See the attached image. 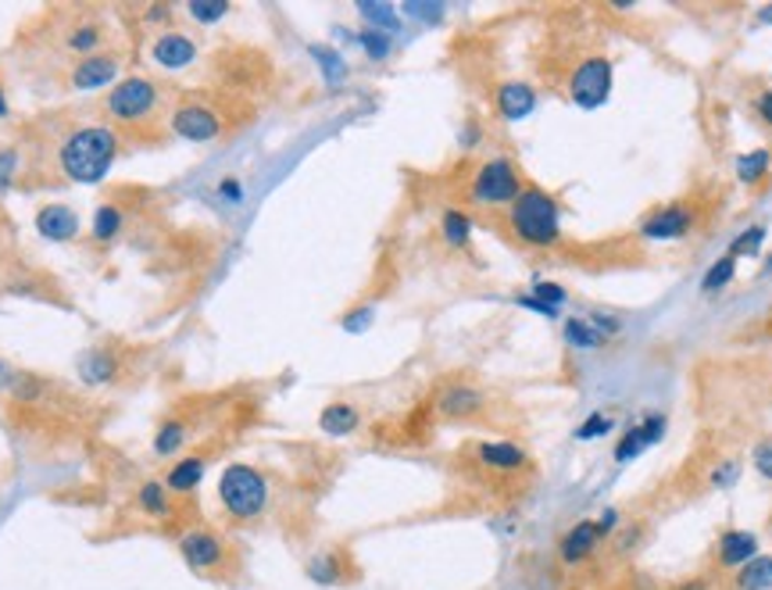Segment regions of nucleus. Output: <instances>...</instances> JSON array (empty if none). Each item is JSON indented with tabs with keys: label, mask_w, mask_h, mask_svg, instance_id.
<instances>
[{
	"label": "nucleus",
	"mask_w": 772,
	"mask_h": 590,
	"mask_svg": "<svg viewBox=\"0 0 772 590\" xmlns=\"http://www.w3.org/2000/svg\"><path fill=\"white\" fill-rule=\"evenodd\" d=\"M737 480H740L737 458H719V466L708 472V486H715V491H729V486H737Z\"/></svg>",
	"instance_id": "obj_37"
},
{
	"label": "nucleus",
	"mask_w": 772,
	"mask_h": 590,
	"mask_svg": "<svg viewBox=\"0 0 772 590\" xmlns=\"http://www.w3.org/2000/svg\"><path fill=\"white\" fill-rule=\"evenodd\" d=\"M508 229L511 237L526 248L547 251L558 248L562 240V204L544 186H522V194L508 208Z\"/></svg>",
	"instance_id": "obj_3"
},
{
	"label": "nucleus",
	"mask_w": 772,
	"mask_h": 590,
	"mask_svg": "<svg viewBox=\"0 0 772 590\" xmlns=\"http://www.w3.org/2000/svg\"><path fill=\"white\" fill-rule=\"evenodd\" d=\"M522 194V172L511 158H491L472 172L469 201L480 208H511V201Z\"/></svg>",
	"instance_id": "obj_6"
},
{
	"label": "nucleus",
	"mask_w": 772,
	"mask_h": 590,
	"mask_svg": "<svg viewBox=\"0 0 772 590\" xmlns=\"http://www.w3.org/2000/svg\"><path fill=\"white\" fill-rule=\"evenodd\" d=\"M665 437V419L662 416H648L643 422H637V426H629L619 444H615V461L619 466H629V461H637L648 447H654Z\"/></svg>",
	"instance_id": "obj_18"
},
{
	"label": "nucleus",
	"mask_w": 772,
	"mask_h": 590,
	"mask_svg": "<svg viewBox=\"0 0 772 590\" xmlns=\"http://www.w3.org/2000/svg\"><path fill=\"white\" fill-rule=\"evenodd\" d=\"M169 130L186 144H212L226 133V115L204 100H183L169 115Z\"/></svg>",
	"instance_id": "obj_8"
},
{
	"label": "nucleus",
	"mask_w": 772,
	"mask_h": 590,
	"mask_svg": "<svg viewBox=\"0 0 772 590\" xmlns=\"http://www.w3.org/2000/svg\"><path fill=\"white\" fill-rule=\"evenodd\" d=\"M125 372V362L114 344H94L80 354V380L89 383V387H111L119 383Z\"/></svg>",
	"instance_id": "obj_13"
},
{
	"label": "nucleus",
	"mask_w": 772,
	"mask_h": 590,
	"mask_svg": "<svg viewBox=\"0 0 772 590\" xmlns=\"http://www.w3.org/2000/svg\"><path fill=\"white\" fill-rule=\"evenodd\" d=\"M208 451H190L183 458H176L169 472H165V486L176 494V497H190L197 494V486L208 477Z\"/></svg>",
	"instance_id": "obj_20"
},
{
	"label": "nucleus",
	"mask_w": 772,
	"mask_h": 590,
	"mask_svg": "<svg viewBox=\"0 0 772 590\" xmlns=\"http://www.w3.org/2000/svg\"><path fill=\"white\" fill-rule=\"evenodd\" d=\"M733 172H737V179H740L744 186H758V183H765L769 172H772V154H769L765 147L740 154L737 165H733Z\"/></svg>",
	"instance_id": "obj_28"
},
{
	"label": "nucleus",
	"mask_w": 772,
	"mask_h": 590,
	"mask_svg": "<svg viewBox=\"0 0 772 590\" xmlns=\"http://www.w3.org/2000/svg\"><path fill=\"white\" fill-rule=\"evenodd\" d=\"M358 426H362V412L351 401H329L318 416V430L326 437H351V433H358Z\"/></svg>",
	"instance_id": "obj_25"
},
{
	"label": "nucleus",
	"mask_w": 772,
	"mask_h": 590,
	"mask_svg": "<svg viewBox=\"0 0 772 590\" xmlns=\"http://www.w3.org/2000/svg\"><path fill=\"white\" fill-rule=\"evenodd\" d=\"M19 150L15 147H0V194L4 190L15 186V179H19Z\"/></svg>",
	"instance_id": "obj_40"
},
{
	"label": "nucleus",
	"mask_w": 772,
	"mask_h": 590,
	"mask_svg": "<svg viewBox=\"0 0 772 590\" xmlns=\"http://www.w3.org/2000/svg\"><path fill=\"white\" fill-rule=\"evenodd\" d=\"M372 323H376V304H354L351 312H347L343 318H340V326L347 329V333H365Z\"/></svg>",
	"instance_id": "obj_38"
},
{
	"label": "nucleus",
	"mask_w": 772,
	"mask_h": 590,
	"mask_svg": "<svg viewBox=\"0 0 772 590\" xmlns=\"http://www.w3.org/2000/svg\"><path fill=\"white\" fill-rule=\"evenodd\" d=\"M615 329H619L615 318H601V315L576 318L572 315L569 323H565V340L579 351H598V348H604V340H608Z\"/></svg>",
	"instance_id": "obj_22"
},
{
	"label": "nucleus",
	"mask_w": 772,
	"mask_h": 590,
	"mask_svg": "<svg viewBox=\"0 0 772 590\" xmlns=\"http://www.w3.org/2000/svg\"><path fill=\"white\" fill-rule=\"evenodd\" d=\"M530 298H533V301H540L544 308H551V312H558V308H562L565 301H569V293H565L558 284H547V279H536Z\"/></svg>",
	"instance_id": "obj_39"
},
{
	"label": "nucleus",
	"mask_w": 772,
	"mask_h": 590,
	"mask_svg": "<svg viewBox=\"0 0 772 590\" xmlns=\"http://www.w3.org/2000/svg\"><path fill=\"white\" fill-rule=\"evenodd\" d=\"M136 508H140V516H147V519L172 522L176 519V494L165 486V480H147L136 486Z\"/></svg>",
	"instance_id": "obj_23"
},
{
	"label": "nucleus",
	"mask_w": 772,
	"mask_h": 590,
	"mask_svg": "<svg viewBox=\"0 0 772 590\" xmlns=\"http://www.w3.org/2000/svg\"><path fill=\"white\" fill-rule=\"evenodd\" d=\"M733 590H772V555H758L733 573Z\"/></svg>",
	"instance_id": "obj_29"
},
{
	"label": "nucleus",
	"mask_w": 772,
	"mask_h": 590,
	"mask_svg": "<svg viewBox=\"0 0 772 590\" xmlns=\"http://www.w3.org/2000/svg\"><path fill=\"white\" fill-rule=\"evenodd\" d=\"M358 47L365 50V58H372V61H386L390 58V50H394V36H386V33H379V29H365L358 33Z\"/></svg>",
	"instance_id": "obj_34"
},
{
	"label": "nucleus",
	"mask_w": 772,
	"mask_h": 590,
	"mask_svg": "<svg viewBox=\"0 0 772 590\" xmlns=\"http://www.w3.org/2000/svg\"><path fill=\"white\" fill-rule=\"evenodd\" d=\"M215 494L229 522L237 526L262 522L268 516V508H273V480L257 466H251V461H229L222 477H218Z\"/></svg>",
	"instance_id": "obj_2"
},
{
	"label": "nucleus",
	"mask_w": 772,
	"mask_h": 590,
	"mask_svg": "<svg viewBox=\"0 0 772 590\" xmlns=\"http://www.w3.org/2000/svg\"><path fill=\"white\" fill-rule=\"evenodd\" d=\"M751 466H755L758 477L772 483V437H765V441H758V444H755V451H751Z\"/></svg>",
	"instance_id": "obj_42"
},
{
	"label": "nucleus",
	"mask_w": 772,
	"mask_h": 590,
	"mask_svg": "<svg viewBox=\"0 0 772 590\" xmlns=\"http://www.w3.org/2000/svg\"><path fill=\"white\" fill-rule=\"evenodd\" d=\"M179 558L193 576L204 580H222V576L237 573V551L226 533L212 530V526H186L176 537Z\"/></svg>",
	"instance_id": "obj_5"
},
{
	"label": "nucleus",
	"mask_w": 772,
	"mask_h": 590,
	"mask_svg": "<svg viewBox=\"0 0 772 590\" xmlns=\"http://www.w3.org/2000/svg\"><path fill=\"white\" fill-rule=\"evenodd\" d=\"M165 89L158 86V80L150 75H122L119 83L108 89L105 111L114 130H129V133H147L154 122H158Z\"/></svg>",
	"instance_id": "obj_4"
},
{
	"label": "nucleus",
	"mask_w": 772,
	"mask_h": 590,
	"mask_svg": "<svg viewBox=\"0 0 772 590\" xmlns=\"http://www.w3.org/2000/svg\"><path fill=\"white\" fill-rule=\"evenodd\" d=\"M15 380H19V372H15V369H11L8 362H0V394H4V390H11V387H15Z\"/></svg>",
	"instance_id": "obj_47"
},
{
	"label": "nucleus",
	"mask_w": 772,
	"mask_h": 590,
	"mask_svg": "<svg viewBox=\"0 0 772 590\" xmlns=\"http://www.w3.org/2000/svg\"><path fill=\"white\" fill-rule=\"evenodd\" d=\"M494 105H497V115L505 122H522L536 111V89L530 83H522V80H508V83L497 86Z\"/></svg>",
	"instance_id": "obj_21"
},
{
	"label": "nucleus",
	"mask_w": 772,
	"mask_h": 590,
	"mask_svg": "<svg viewBox=\"0 0 772 590\" xmlns=\"http://www.w3.org/2000/svg\"><path fill=\"white\" fill-rule=\"evenodd\" d=\"M619 522H623V516L615 508H608V511H601V516L594 519V526H598V533H601V541H612V533L619 530Z\"/></svg>",
	"instance_id": "obj_44"
},
{
	"label": "nucleus",
	"mask_w": 772,
	"mask_h": 590,
	"mask_svg": "<svg viewBox=\"0 0 772 590\" xmlns=\"http://www.w3.org/2000/svg\"><path fill=\"white\" fill-rule=\"evenodd\" d=\"M197 44H193V36H186V33H176V29H169V33H158L150 40V61L158 69H165V72H183V69H190L193 61H197Z\"/></svg>",
	"instance_id": "obj_15"
},
{
	"label": "nucleus",
	"mask_w": 772,
	"mask_h": 590,
	"mask_svg": "<svg viewBox=\"0 0 772 590\" xmlns=\"http://www.w3.org/2000/svg\"><path fill=\"white\" fill-rule=\"evenodd\" d=\"M186 11H190L193 22L215 25V22H222V19L229 15V4H226V0H190Z\"/></svg>",
	"instance_id": "obj_35"
},
{
	"label": "nucleus",
	"mask_w": 772,
	"mask_h": 590,
	"mask_svg": "<svg viewBox=\"0 0 772 590\" xmlns=\"http://www.w3.org/2000/svg\"><path fill=\"white\" fill-rule=\"evenodd\" d=\"M733 279H737V258L733 254H723L719 262H712V268L704 273L701 279V293H719V290H726Z\"/></svg>",
	"instance_id": "obj_33"
},
{
	"label": "nucleus",
	"mask_w": 772,
	"mask_h": 590,
	"mask_svg": "<svg viewBox=\"0 0 772 590\" xmlns=\"http://www.w3.org/2000/svg\"><path fill=\"white\" fill-rule=\"evenodd\" d=\"M401 11L411 19H419V22H430V25L444 19V4H419V0H408Z\"/></svg>",
	"instance_id": "obj_43"
},
{
	"label": "nucleus",
	"mask_w": 772,
	"mask_h": 590,
	"mask_svg": "<svg viewBox=\"0 0 772 590\" xmlns=\"http://www.w3.org/2000/svg\"><path fill=\"white\" fill-rule=\"evenodd\" d=\"M472 461L483 472H494V477H519V472H530V451L511 441H480L472 447Z\"/></svg>",
	"instance_id": "obj_11"
},
{
	"label": "nucleus",
	"mask_w": 772,
	"mask_h": 590,
	"mask_svg": "<svg viewBox=\"0 0 772 590\" xmlns=\"http://www.w3.org/2000/svg\"><path fill=\"white\" fill-rule=\"evenodd\" d=\"M307 55L315 58V65L322 69V75H326L329 86H340L347 80V61L340 58V50H333L326 44H312V47H307Z\"/></svg>",
	"instance_id": "obj_32"
},
{
	"label": "nucleus",
	"mask_w": 772,
	"mask_h": 590,
	"mask_svg": "<svg viewBox=\"0 0 772 590\" xmlns=\"http://www.w3.org/2000/svg\"><path fill=\"white\" fill-rule=\"evenodd\" d=\"M122 150V133L111 122L80 125L58 144V169L75 186H97L108 179Z\"/></svg>",
	"instance_id": "obj_1"
},
{
	"label": "nucleus",
	"mask_w": 772,
	"mask_h": 590,
	"mask_svg": "<svg viewBox=\"0 0 772 590\" xmlns=\"http://www.w3.org/2000/svg\"><path fill=\"white\" fill-rule=\"evenodd\" d=\"M105 36H108V25L97 22V19H83L75 22L69 33H64V50H72V55H97V50H105Z\"/></svg>",
	"instance_id": "obj_26"
},
{
	"label": "nucleus",
	"mask_w": 772,
	"mask_h": 590,
	"mask_svg": "<svg viewBox=\"0 0 772 590\" xmlns=\"http://www.w3.org/2000/svg\"><path fill=\"white\" fill-rule=\"evenodd\" d=\"M612 426H615L612 416L594 412V416H590L587 422H579V430H576V441H598V437H604V433H608Z\"/></svg>",
	"instance_id": "obj_41"
},
{
	"label": "nucleus",
	"mask_w": 772,
	"mask_h": 590,
	"mask_svg": "<svg viewBox=\"0 0 772 590\" xmlns=\"http://www.w3.org/2000/svg\"><path fill=\"white\" fill-rule=\"evenodd\" d=\"M218 197H226L229 204H240L243 201V186L237 183V179H222V183H218Z\"/></svg>",
	"instance_id": "obj_46"
},
{
	"label": "nucleus",
	"mask_w": 772,
	"mask_h": 590,
	"mask_svg": "<svg viewBox=\"0 0 772 590\" xmlns=\"http://www.w3.org/2000/svg\"><path fill=\"white\" fill-rule=\"evenodd\" d=\"M8 115V97H4V86H0V119Z\"/></svg>",
	"instance_id": "obj_49"
},
{
	"label": "nucleus",
	"mask_w": 772,
	"mask_h": 590,
	"mask_svg": "<svg viewBox=\"0 0 772 590\" xmlns=\"http://www.w3.org/2000/svg\"><path fill=\"white\" fill-rule=\"evenodd\" d=\"M304 576L318 587H343V583L358 580V566L343 547H326V551H318V555L307 558Z\"/></svg>",
	"instance_id": "obj_14"
},
{
	"label": "nucleus",
	"mask_w": 772,
	"mask_h": 590,
	"mask_svg": "<svg viewBox=\"0 0 772 590\" xmlns=\"http://www.w3.org/2000/svg\"><path fill=\"white\" fill-rule=\"evenodd\" d=\"M758 19H762V22H772V8H762V11H758Z\"/></svg>",
	"instance_id": "obj_50"
},
{
	"label": "nucleus",
	"mask_w": 772,
	"mask_h": 590,
	"mask_svg": "<svg viewBox=\"0 0 772 590\" xmlns=\"http://www.w3.org/2000/svg\"><path fill=\"white\" fill-rule=\"evenodd\" d=\"M472 219L461 208H447L444 212V219H441V237L447 240V248H455V251H461V248H469V240H472Z\"/></svg>",
	"instance_id": "obj_31"
},
{
	"label": "nucleus",
	"mask_w": 772,
	"mask_h": 590,
	"mask_svg": "<svg viewBox=\"0 0 772 590\" xmlns=\"http://www.w3.org/2000/svg\"><path fill=\"white\" fill-rule=\"evenodd\" d=\"M762 276H772V254H769L765 265H762Z\"/></svg>",
	"instance_id": "obj_51"
},
{
	"label": "nucleus",
	"mask_w": 772,
	"mask_h": 590,
	"mask_svg": "<svg viewBox=\"0 0 772 590\" xmlns=\"http://www.w3.org/2000/svg\"><path fill=\"white\" fill-rule=\"evenodd\" d=\"M122 80V55L119 50H97V55L75 58V65L69 69V86L72 89H108Z\"/></svg>",
	"instance_id": "obj_10"
},
{
	"label": "nucleus",
	"mask_w": 772,
	"mask_h": 590,
	"mask_svg": "<svg viewBox=\"0 0 772 590\" xmlns=\"http://www.w3.org/2000/svg\"><path fill=\"white\" fill-rule=\"evenodd\" d=\"M601 544H604V541H601L594 519H579V522H572L569 530L558 537V558H562V566H583V562H590V558L598 555Z\"/></svg>",
	"instance_id": "obj_16"
},
{
	"label": "nucleus",
	"mask_w": 772,
	"mask_h": 590,
	"mask_svg": "<svg viewBox=\"0 0 772 590\" xmlns=\"http://www.w3.org/2000/svg\"><path fill=\"white\" fill-rule=\"evenodd\" d=\"M358 15H362L369 22V29H379L386 36H394L397 29H401V11H397L394 4H372V0H358Z\"/></svg>",
	"instance_id": "obj_30"
},
{
	"label": "nucleus",
	"mask_w": 772,
	"mask_h": 590,
	"mask_svg": "<svg viewBox=\"0 0 772 590\" xmlns=\"http://www.w3.org/2000/svg\"><path fill=\"white\" fill-rule=\"evenodd\" d=\"M693 226H698V208L687 201H673V204H662V208L643 215L637 233L648 243H673V240H684L687 233H693Z\"/></svg>",
	"instance_id": "obj_9"
},
{
	"label": "nucleus",
	"mask_w": 772,
	"mask_h": 590,
	"mask_svg": "<svg viewBox=\"0 0 772 590\" xmlns=\"http://www.w3.org/2000/svg\"><path fill=\"white\" fill-rule=\"evenodd\" d=\"M433 408L441 419L450 422H461V419H475L486 408V394L475 387V383L466 380H455V383H444L441 390L433 397Z\"/></svg>",
	"instance_id": "obj_12"
},
{
	"label": "nucleus",
	"mask_w": 772,
	"mask_h": 590,
	"mask_svg": "<svg viewBox=\"0 0 772 590\" xmlns=\"http://www.w3.org/2000/svg\"><path fill=\"white\" fill-rule=\"evenodd\" d=\"M169 15H172V8H169V4H154V8L147 11V19H150V22H161V19L169 22Z\"/></svg>",
	"instance_id": "obj_48"
},
{
	"label": "nucleus",
	"mask_w": 772,
	"mask_h": 590,
	"mask_svg": "<svg viewBox=\"0 0 772 590\" xmlns=\"http://www.w3.org/2000/svg\"><path fill=\"white\" fill-rule=\"evenodd\" d=\"M612 80H615V69H612V58L604 55H590L583 58L569 75V97L576 108L583 111H598L604 100L612 97Z\"/></svg>",
	"instance_id": "obj_7"
},
{
	"label": "nucleus",
	"mask_w": 772,
	"mask_h": 590,
	"mask_svg": "<svg viewBox=\"0 0 772 590\" xmlns=\"http://www.w3.org/2000/svg\"><path fill=\"white\" fill-rule=\"evenodd\" d=\"M80 212L69 208V204H44L40 212H36V233H40L44 240L50 243H69L80 237Z\"/></svg>",
	"instance_id": "obj_19"
},
{
	"label": "nucleus",
	"mask_w": 772,
	"mask_h": 590,
	"mask_svg": "<svg viewBox=\"0 0 772 590\" xmlns=\"http://www.w3.org/2000/svg\"><path fill=\"white\" fill-rule=\"evenodd\" d=\"M755 115L772 130V89H762V94L755 97Z\"/></svg>",
	"instance_id": "obj_45"
},
{
	"label": "nucleus",
	"mask_w": 772,
	"mask_h": 590,
	"mask_svg": "<svg viewBox=\"0 0 772 590\" xmlns=\"http://www.w3.org/2000/svg\"><path fill=\"white\" fill-rule=\"evenodd\" d=\"M190 433H193V416H190V412H172V416L158 426V433H154V444H150L154 455H158V458L179 455V451L186 447Z\"/></svg>",
	"instance_id": "obj_24"
},
{
	"label": "nucleus",
	"mask_w": 772,
	"mask_h": 590,
	"mask_svg": "<svg viewBox=\"0 0 772 590\" xmlns=\"http://www.w3.org/2000/svg\"><path fill=\"white\" fill-rule=\"evenodd\" d=\"M765 237H769V226H751V229H744V233L729 243V251H726V254H733V258H744V254H758V251H762Z\"/></svg>",
	"instance_id": "obj_36"
},
{
	"label": "nucleus",
	"mask_w": 772,
	"mask_h": 590,
	"mask_svg": "<svg viewBox=\"0 0 772 590\" xmlns=\"http://www.w3.org/2000/svg\"><path fill=\"white\" fill-rule=\"evenodd\" d=\"M125 229V208L119 201H100L94 219H89V240L94 243H114Z\"/></svg>",
	"instance_id": "obj_27"
},
{
	"label": "nucleus",
	"mask_w": 772,
	"mask_h": 590,
	"mask_svg": "<svg viewBox=\"0 0 772 590\" xmlns=\"http://www.w3.org/2000/svg\"><path fill=\"white\" fill-rule=\"evenodd\" d=\"M762 555V541H758L755 530H723L715 541V562L723 569L737 573L740 566H748L751 558Z\"/></svg>",
	"instance_id": "obj_17"
}]
</instances>
